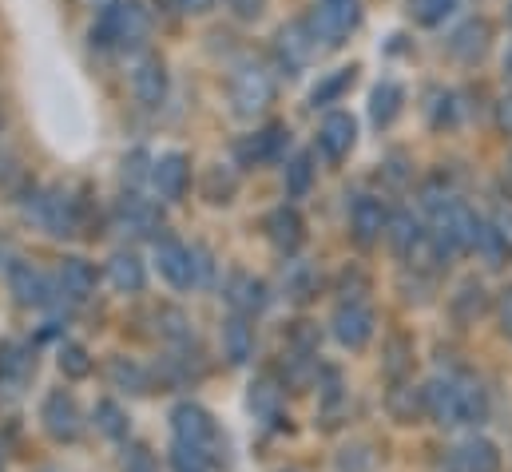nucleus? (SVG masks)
<instances>
[{"label":"nucleus","instance_id":"49","mask_svg":"<svg viewBox=\"0 0 512 472\" xmlns=\"http://www.w3.org/2000/svg\"><path fill=\"white\" fill-rule=\"evenodd\" d=\"M171 469L175 472H207V465H203L195 453H187L183 445H175V449H171Z\"/></svg>","mask_w":512,"mask_h":472},{"label":"nucleus","instance_id":"23","mask_svg":"<svg viewBox=\"0 0 512 472\" xmlns=\"http://www.w3.org/2000/svg\"><path fill=\"white\" fill-rule=\"evenodd\" d=\"M449 250L437 242V238L425 235L417 238L413 246H409V254H405V270H413V274H425V278H437V274H445V266H449Z\"/></svg>","mask_w":512,"mask_h":472},{"label":"nucleus","instance_id":"31","mask_svg":"<svg viewBox=\"0 0 512 472\" xmlns=\"http://www.w3.org/2000/svg\"><path fill=\"white\" fill-rule=\"evenodd\" d=\"M401 108H405V88L397 80H382L374 88V96H370V119L378 127H389L393 119L401 116Z\"/></svg>","mask_w":512,"mask_h":472},{"label":"nucleus","instance_id":"4","mask_svg":"<svg viewBox=\"0 0 512 472\" xmlns=\"http://www.w3.org/2000/svg\"><path fill=\"white\" fill-rule=\"evenodd\" d=\"M306 24H310L314 40H322L326 48H338L362 24V0H318Z\"/></svg>","mask_w":512,"mask_h":472},{"label":"nucleus","instance_id":"32","mask_svg":"<svg viewBox=\"0 0 512 472\" xmlns=\"http://www.w3.org/2000/svg\"><path fill=\"white\" fill-rule=\"evenodd\" d=\"M108 377H112V385L124 389V393H135V397L151 393V373H147L139 361H131V357H112V361H108Z\"/></svg>","mask_w":512,"mask_h":472},{"label":"nucleus","instance_id":"60","mask_svg":"<svg viewBox=\"0 0 512 472\" xmlns=\"http://www.w3.org/2000/svg\"><path fill=\"white\" fill-rule=\"evenodd\" d=\"M0 472H4V461H0Z\"/></svg>","mask_w":512,"mask_h":472},{"label":"nucleus","instance_id":"53","mask_svg":"<svg viewBox=\"0 0 512 472\" xmlns=\"http://www.w3.org/2000/svg\"><path fill=\"white\" fill-rule=\"evenodd\" d=\"M497 127H501L505 135H512V88L497 100Z\"/></svg>","mask_w":512,"mask_h":472},{"label":"nucleus","instance_id":"39","mask_svg":"<svg viewBox=\"0 0 512 472\" xmlns=\"http://www.w3.org/2000/svg\"><path fill=\"white\" fill-rule=\"evenodd\" d=\"M314 183V155L310 151H298L290 163H286V195L290 199H302Z\"/></svg>","mask_w":512,"mask_h":472},{"label":"nucleus","instance_id":"2","mask_svg":"<svg viewBox=\"0 0 512 472\" xmlns=\"http://www.w3.org/2000/svg\"><path fill=\"white\" fill-rule=\"evenodd\" d=\"M151 36V8L143 0H112L100 8V20L92 28L96 48H116V52H135Z\"/></svg>","mask_w":512,"mask_h":472},{"label":"nucleus","instance_id":"29","mask_svg":"<svg viewBox=\"0 0 512 472\" xmlns=\"http://www.w3.org/2000/svg\"><path fill=\"white\" fill-rule=\"evenodd\" d=\"M155 326H159V338L171 342V350H187V346L195 342L191 318H187L179 306H159V310H155Z\"/></svg>","mask_w":512,"mask_h":472},{"label":"nucleus","instance_id":"40","mask_svg":"<svg viewBox=\"0 0 512 472\" xmlns=\"http://www.w3.org/2000/svg\"><path fill=\"white\" fill-rule=\"evenodd\" d=\"M409 357H413V346H409V338L405 334H393L389 342H385V377L389 381H405V373H409Z\"/></svg>","mask_w":512,"mask_h":472},{"label":"nucleus","instance_id":"8","mask_svg":"<svg viewBox=\"0 0 512 472\" xmlns=\"http://www.w3.org/2000/svg\"><path fill=\"white\" fill-rule=\"evenodd\" d=\"M421 401H425V417H433L441 429H457V425H465L457 373H453V377H433V381L421 389Z\"/></svg>","mask_w":512,"mask_h":472},{"label":"nucleus","instance_id":"12","mask_svg":"<svg viewBox=\"0 0 512 472\" xmlns=\"http://www.w3.org/2000/svg\"><path fill=\"white\" fill-rule=\"evenodd\" d=\"M441 472H501V449L489 437H469L449 449Z\"/></svg>","mask_w":512,"mask_h":472},{"label":"nucleus","instance_id":"52","mask_svg":"<svg viewBox=\"0 0 512 472\" xmlns=\"http://www.w3.org/2000/svg\"><path fill=\"white\" fill-rule=\"evenodd\" d=\"M362 453L370 457V449H362ZM370 465H374V461H362V465H358V449H346V453L338 457V469L342 472H370Z\"/></svg>","mask_w":512,"mask_h":472},{"label":"nucleus","instance_id":"45","mask_svg":"<svg viewBox=\"0 0 512 472\" xmlns=\"http://www.w3.org/2000/svg\"><path fill=\"white\" fill-rule=\"evenodd\" d=\"M477 250H481L485 258H489V266H501V262L509 258L512 246H509V242H505L501 235H497V231H493L489 223H485V231H481V242H477Z\"/></svg>","mask_w":512,"mask_h":472},{"label":"nucleus","instance_id":"11","mask_svg":"<svg viewBox=\"0 0 512 472\" xmlns=\"http://www.w3.org/2000/svg\"><path fill=\"white\" fill-rule=\"evenodd\" d=\"M151 183H155V191H159L163 203H179L187 195V187H191V159L183 151L159 155L151 163Z\"/></svg>","mask_w":512,"mask_h":472},{"label":"nucleus","instance_id":"22","mask_svg":"<svg viewBox=\"0 0 512 472\" xmlns=\"http://www.w3.org/2000/svg\"><path fill=\"white\" fill-rule=\"evenodd\" d=\"M282 381L274 373H258L251 381V393H247V409L255 413V421L262 425H278V413H282Z\"/></svg>","mask_w":512,"mask_h":472},{"label":"nucleus","instance_id":"35","mask_svg":"<svg viewBox=\"0 0 512 472\" xmlns=\"http://www.w3.org/2000/svg\"><path fill=\"white\" fill-rule=\"evenodd\" d=\"M282 286H286V298L290 302H310L318 294V270L310 262H290L286 274H282Z\"/></svg>","mask_w":512,"mask_h":472},{"label":"nucleus","instance_id":"17","mask_svg":"<svg viewBox=\"0 0 512 472\" xmlns=\"http://www.w3.org/2000/svg\"><path fill=\"white\" fill-rule=\"evenodd\" d=\"M358 143V123L350 112H330L322 119V131H318V147L330 163H342Z\"/></svg>","mask_w":512,"mask_h":472},{"label":"nucleus","instance_id":"15","mask_svg":"<svg viewBox=\"0 0 512 472\" xmlns=\"http://www.w3.org/2000/svg\"><path fill=\"white\" fill-rule=\"evenodd\" d=\"M4 274H8V294H12L16 306H44V302H48V286H52V282H48L32 262L12 258Z\"/></svg>","mask_w":512,"mask_h":472},{"label":"nucleus","instance_id":"28","mask_svg":"<svg viewBox=\"0 0 512 472\" xmlns=\"http://www.w3.org/2000/svg\"><path fill=\"white\" fill-rule=\"evenodd\" d=\"M485 306H489V294H485V286H481L477 278H465V282L457 286V294L449 298V310H453V318H457L461 326L477 322V318L485 314Z\"/></svg>","mask_w":512,"mask_h":472},{"label":"nucleus","instance_id":"44","mask_svg":"<svg viewBox=\"0 0 512 472\" xmlns=\"http://www.w3.org/2000/svg\"><path fill=\"white\" fill-rule=\"evenodd\" d=\"M366 290H370V278H366L358 266L342 270V278H338V294H342V302H362Z\"/></svg>","mask_w":512,"mask_h":472},{"label":"nucleus","instance_id":"10","mask_svg":"<svg viewBox=\"0 0 512 472\" xmlns=\"http://www.w3.org/2000/svg\"><path fill=\"white\" fill-rule=\"evenodd\" d=\"M40 421H44V429H48L52 441H76L80 429H84L80 405H76V397L64 393V389H56V393L44 397V405H40Z\"/></svg>","mask_w":512,"mask_h":472},{"label":"nucleus","instance_id":"26","mask_svg":"<svg viewBox=\"0 0 512 472\" xmlns=\"http://www.w3.org/2000/svg\"><path fill=\"white\" fill-rule=\"evenodd\" d=\"M108 278H112V286H116V290H124V294H139V290L147 286L143 258H139L135 250H116V254L108 258Z\"/></svg>","mask_w":512,"mask_h":472},{"label":"nucleus","instance_id":"61","mask_svg":"<svg viewBox=\"0 0 512 472\" xmlns=\"http://www.w3.org/2000/svg\"><path fill=\"white\" fill-rule=\"evenodd\" d=\"M0 123H4V119H0Z\"/></svg>","mask_w":512,"mask_h":472},{"label":"nucleus","instance_id":"51","mask_svg":"<svg viewBox=\"0 0 512 472\" xmlns=\"http://www.w3.org/2000/svg\"><path fill=\"white\" fill-rule=\"evenodd\" d=\"M497 318H501V334L512 342V286L501 290V302H497Z\"/></svg>","mask_w":512,"mask_h":472},{"label":"nucleus","instance_id":"42","mask_svg":"<svg viewBox=\"0 0 512 472\" xmlns=\"http://www.w3.org/2000/svg\"><path fill=\"white\" fill-rule=\"evenodd\" d=\"M397 290H401V298H405V302H417V306H425V302H429V294H433V278L405 270V274H401V282H397Z\"/></svg>","mask_w":512,"mask_h":472},{"label":"nucleus","instance_id":"20","mask_svg":"<svg viewBox=\"0 0 512 472\" xmlns=\"http://www.w3.org/2000/svg\"><path fill=\"white\" fill-rule=\"evenodd\" d=\"M155 266H159V274L175 286V290H191L195 282H191V254H187V246L179 242V238H155Z\"/></svg>","mask_w":512,"mask_h":472},{"label":"nucleus","instance_id":"55","mask_svg":"<svg viewBox=\"0 0 512 472\" xmlns=\"http://www.w3.org/2000/svg\"><path fill=\"white\" fill-rule=\"evenodd\" d=\"M489 227H493V231H497V235L512 246V211H505V207H501V211L493 215V223H489Z\"/></svg>","mask_w":512,"mask_h":472},{"label":"nucleus","instance_id":"36","mask_svg":"<svg viewBox=\"0 0 512 472\" xmlns=\"http://www.w3.org/2000/svg\"><path fill=\"white\" fill-rule=\"evenodd\" d=\"M421 235H425V231H421V223H417L409 211H393V215H389V223H385V238H389V246H393V254H397V258H405V254H409V246H413Z\"/></svg>","mask_w":512,"mask_h":472},{"label":"nucleus","instance_id":"57","mask_svg":"<svg viewBox=\"0 0 512 472\" xmlns=\"http://www.w3.org/2000/svg\"><path fill=\"white\" fill-rule=\"evenodd\" d=\"M8 262H12V258H8V238L0 235V266H4V270H8Z\"/></svg>","mask_w":512,"mask_h":472},{"label":"nucleus","instance_id":"14","mask_svg":"<svg viewBox=\"0 0 512 472\" xmlns=\"http://www.w3.org/2000/svg\"><path fill=\"white\" fill-rule=\"evenodd\" d=\"M131 92H135V100H139L143 108H159V104L167 100V64H163V56L147 52V56L135 64V72H131Z\"/></svg>","mask_w":512,"mask_h":472},{"label":"nucleus","instance_id":"41","mask_svg":"<svg viewBox=\"0 0 512 472\" xmlns=\"http://www.w3.org/2000/svg\"><path fill=\"white\" fill-rule=\"evenodd\" d=\"M60 373L72 377V381L88 377V373H92V354H88L84 346H76V342H64V346H60Z\"/></svg>","mask_w":512,"mask_h":472},{"label":"nucleus","instance_id":"46","mask_svg":"<svg viewBox=\"0 0 512 472\" xmlns=\"http://www.w3.org/2000/svg\"><path fill=\"white\" fill-rule=\"evenodd\" d=\"M124 472H159V461L147 445H124Z\"/></svg>","mask_w":512,"mask_h":472},{"label":"nucleus","instance_id":"38","mask_svg":"<svg viewBox=\"0 0 512 472\" xmlns=\"http://www.w3.org/2000/svg\"><path fill=\"white\" fill-rule=\"evenodd\" d=\"M92 421H96V429H100L108 441H124V437H128V413H124L116 401H96Z\"/></svg>","mask_w":512,"mask_h":472},{"label":"nucleus","instance_id":"9","mask_svg":"<svg viewBox=\"0 0 512 472\" xmlns=\"http://www.w3.org/2000/svg\"><path fill=\"white\" fill-rule=\"evenodd\" d=\"M286 143H290V127L286 123H266L262 131L235 143V159H239V167H262V163L282 159Z\"/></svg>","mask_w":512,"mask_h":472},{"label":"nucleus","instance_id":"56","mask_svg":"<svg viewBox=\"0 0 512 472\" xmlns=\"http://www.w3.org/2000/svg\"><path fill=\"white\" fill-rule=\"evenodd\" d=\"M175 8H179V12H187V16H203V12H211V8H215V0H175Z\"/></svg>","mask_w":512,"mask_h":472},{"label":"nucleus","instance_id":"5","mask_svg":"<svg viewBox=\"0 0 512 472\" xmlns=\"http://www.w3.org/2000/svg\"><path fill=\"white\" fill-rule=\"evenodd\" d=\"M36 223L52 238H72V235H80L84 215H80V203L72 199V191L48 187V191L36 199Z\"/></svg>","mask_w":512,"mask_h":472},{"label":"nucleus","instance_id":"21","mask_svg":"<svg viewBox=\"0 0 512 472\" xmlns=\"http://www.w3.org/2000/svg\"><path fill=\"white\" fill-rule=\"evenodd\" d=\"M266 238H270V246L278 254H294L302 246V238H306V223H302V215L294 207H274L266 215Z\"/></svg>","mask_w":512,"mask_h":472},{"label":"nucleus","instance_id":"25","mask_svg":"<svg viewBox=\"0 0 512 472\" xmlns=\"http://www.w3.org/2000/svg\"><path fill=\"white\" fill-rule=\"evenodd\" d=\"M219 338H223V357H227L231 365H247V361L255 357V326H251V318L231 314V318L223 322Z\"/></svg>","mask_w":512,"mask_h":472},{"label":"nucleus","instance_id":"43","mask_svg":"<svg viewBox=\"0 0 512 472\" xmlns=\"http://www.w3.org/2000/svg\"><path fill=\"white\" fill-rule=\"evenodd\" d=\"M187 254H191V282H195V286H207V282L215 278V258H211V250H207L203 242H195V246H187Z\"/></svg>","mask_w":512,"mask_h":472},{"label":"nucleus","instance_id":"3","mask_svg":"<svg viewBox=\"0 0 512 472\" xmlns=\"http://www.w3.org/2000/svg\"><path fill=\"white\" fill-rule=\"evenodd\" d=\"M227 96H231V108H235L239 119L262 116V112L274 104V76H270V68L258 64V60H243V64L231 72Z\"/></svg>","mask_w":512,"mask_h":472},{"label":"nucleus","instance_id":"6","mask_svg":"<svg viewBox=\"0 0 512 472\" xmlns=\"http://www.w3.org/2000/svg\"><path fill=\"white\" fill-rule=\"evenodd\" d=\"M314 56H318V40L306 20H290L274 32V60L286 76H298Z\"/></svg>","mask_w":512,"mask_h":472},{"label":"nucleus","instance_id":"50","mask_svg":"<svg viewBox=\"0 0 512 472\" xmlns=\"http://www.w3.org/2000/svg\"><path fill=\"white\" fill-rule=\"evenodd\" d=\"M227 8L239 16V20H258L266 12V0H227Z\"/></svg>","mask_w":512,"mask_h":472},{"label":"nucleus","instance_id":"1","mask_svg":"<svg viewBox=\"0 0 512 472\" xmlns=\"http://www.w3.org/2000/svg\"><path fill=\"white\" fill-rule=\"evenodd\" d=\"M171 433H175V445L195 453L207 469H223L227 465V437H223V429L215 425V417L203 405L179 401L171 409Z\"/></svg>","mask_w":512,"mask_h":472},{"label":"nucleus","instance_id":"18","mask_svg":"<svg viewBox=\"0 0 512 472\" xmlns=\"http://www.w3.org/2000/svg\"><path fill=\"white\" fill-rule=\"evenodd\" d=\"M489 44H493V28L489 20H465L453 36H449V56L461 60V64H481L489 56Z\"/></svg>","mask_w":512,"mask_h":472},{"label":"nucleus","instance_id":"33","mask_svg":"<svg viewBox=\"0 0 512 472\" xmlns=\"http://www.w3.org/2000/svg\"><path fill=\"white\" fill-rule=\"evenodd\" d=\"M235 195H239V175L231 167H223V163L207 167V175H203V199L215 203V207H227Z\"/></svg>","mask_w":512,"mask_h":472},{"label":"nucleus","instance_id":"24","mask_svg":"<svg viewBox=\"0 0 512 472\" xmlns=\"http://www.w3.org/2000/svg\"><path fill=\"white\" fill-rule=\"evenodd\" d=\"M56 282H60V290H64L72 302H84V298H92V294H96V266H92L88 258L72 254V258H64V262H60Z\"/></svg>","mask_w":512,"mask_h":472},{"label":"nucleus","instance_id":"7","mask_svg":"<svg viewBox=\"0 0 512 472\" xmlns=\"http://www.w3.org/2000/svg\"><path fill=\"white\" fill-rule=\"evenodd\" d=\"M374 330H378V318H374V310L366 302H338V310L330 318V334H334L338 346L366 350L370 338H374Z\"/></svg>","mask_w":512,"mask_h":472},{"label":"nucleus","instance_id":"13","mask_svg":"<svg viewBox=\"0 0 512 472\" xmlns=\"http://www.w3.org/2000/svg\"><path fill=\"white\" fill-rule=\"evenodd\" d=\"M227 306H231V314H239V318H255L266 310V302H270V290H266V282L255 278V274H247V270H235L231 278H227Z\"/></svg>","mask_w":512,"mask_h":472},{"label":"nucleus","instance_id":"27","mask_svg":"<svg viewBox=\"0 0 512 472\" xmlns=\"http://www.w3.org/2000/svg\"><path fill=\"white\" fill-rule=\"evenodd\" d=\"M32 369H36V357H32V350L24 342H12V338L0 342V385L20 389Z\"/></svg>","mask_w":512,"mask_h":472},{"label":"nucleus","instance_id":"16","mask_svg":"<svg viewBox=\"0 0 512 472\" xmlns=\"http://www.w3.org/2000/svg\"><path fill=\"white\" fill-rule=\"evenodd\" d=\"M116 227H120L124 235H135V238H159L163 215H159L155 203H147V199H139V195H124V199H120V211H116Z\"/></svg>","mask_w":512,"mask_h":472},{"label":"nucleus","instance_id":"34","mask_svg":"<svg viewBox=\"0 0 512 472\" xmlns=\"http://www.w3.org/2000/svg\"><path fill=\"white\" fill-rule=\"evenodd\" d=\"M457 389H461V409H465V425H481L489 417V393L473 373H457Z\"/></svg>","mask_w":512,"mask_h":472},{"label":"nucleus","instance_id":"48","mask_svg":"<svg viewBox=\"0 0 512 472\" xmlns=\"http://www.w3.org/2000/svg\"><path fill=\"white\" fill-rule=\"evenodd\" d=\"M429 100H433V104H429V123H433V127H449V123H453V96H449V92H433Z\"/></svg>","mask_w":512,"mask_h":472},{"label":"nucleus","instance_id":"30","mask_svg":"<svg viewBox=\"0 0 512 472\" xmlns=\"http://www.w3.org/2000/svg\"><path fill=\"white\" fill-rule=\"evenodd\" d=\"M385 405H389L393 421H401V425H413L417 417H425V401H421V389H417V385H409V381H393V389H389Z\"/></svg>","mask_w":512,"mask_h":472},{"label":"nucleus","instance_id":"47","mask_svg":"<svg viewBox=\"0 0 512 472\" xmlns=\"http://www.w3.org/2000/svg\"><path fill=\"white\" fill-rule=\"evenodd\" d=\"M453 8H457V0H417V20H421L425 28H433V24H441Z\"/></svg>","mask_w":512,"mask_h":472},{"label":"nucleus","instance_id":"54","mask_svg":"<svg viewBox=\"0 0 512 472\" xmlns=\"http://www.w3.org/2000/svg\"><path fill=\"white\" fill-rule=\"evenodd\" d=\"M143 163H147V155L143 151H131V159H124V179L139 183L143 179Z\"/></svg>","mask_w":512,"mask_h":472},{"label":"nucleus","instance_id":"58","mask_svg":"<svg viewBox=\"0 0 512 472\" xmlns=\"http://www.w3.org/2000/svg\"><path fill=\"white\" fill-rule=\"evenodd\" d=\"M505 72H509V80H512V48H509V56H505Z\"/></svg>","mask_w":512,"mask_h":472},{"label":"nucleus","instance_id":"59","mask_svg":"<svg viewBox=\"0 0 512 472\" xmlns=\"http://www.w3.org/2000/svg\"><path fill=\"white\" fill-rule=\"evenodd\" d=\"M509 175H512V159H509Z\"/></svg>","mask_w":512,"mask_h":472},{"label":"nucleus","instance_id":"37","mask_svg":"<svg viewBox=\"0 0 512 472\" xmlns=\"http://www.w3.org/2000/svg\"><path fill=\"white\" fill-rule=\"evenodd\" d=\"M358 80V68L350 64V68H338V72H330L326 80H318L314 84V92H310V104L314 108H322V104H334V100H342L346 92H350V84Z\"/></svg>","mask_w":512,"mask_h":472},{"label":"nucleus","instance_id":"19","mask_svg":"<svg viewBox=\"0 0 512 472\" xmlns=\"http://www.w3.org/2000/svg\"><path fill=\"white\" fill-rule=\"evenodd\" d=\"M385 223H389V211H385L378 199H370V195H362V199L354 203V211H350V235H354V242H358L362 250H370V246L382 242Z\"/></svg>","mask_w":512,"mask_h":472}]
</instances>
